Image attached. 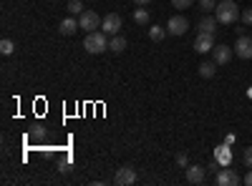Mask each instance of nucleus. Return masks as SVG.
Wrapping results in <instances>:
<instances>
[{
  "label": "nucleus",
  "instance_id": "obj_29",
  "mask_svg": "<svg viewBox=\"0 0 252 186\" xmlns=\"http://www.w3.org/2000/svg\"><path fill=\"white\" fill-rule=\"evenodd\" d=\"M134 3H136V5H149L152 0H134Z\"/></svg>",
  "mask_w": 252,
  "mask_h": 186
},
{
  "label": "nucleus",
  "instance_id": "obj_24",
  "mask_svg": "<svg viewBox=\"0 0 252 186\" xmlns=\"http://www.w3.org/2000/svg\"><path fill=\"white\" fill-rule=\"evenodd\" d=\"M174 161H177V166H182V169H187V154H184V151H179Z\"/></svg>",
  "mask_w": 252,
  "mask_h": 186
},
{
  "label": "nucleus",
  "instance_id": "obj_9",
  "mask_svg": "<svg viewBox=\"0 0 252 186\" xmlns=\"http://www.w3.org/2000/svg\"><path fill=\"white\" fill-rule=\"evenodd\" d=\"M235 53H237V58H242V60H250V58H252V38H247V35H237V46H235Z\"/></svg>",
  "mask_w": 252,
  "mask_h": 186
},
{
  "label": "nucleus",
  "instance_id": "obj_18",
  "mask_svg": "<svg viewBox=\"0 0 252 186\" xmlns=\"http://www.w3.org/2000/svg\"><path fill=\"white\" fill-rule=\"evenodd\" d=\"M66 10H68L71 15H81V13H83V3H81V0H68Z\"/></svg>",
  "mask_w": 252,
  "mask_h": 186
},
{
  "label": "nucleus",
  "instance_id": "obj_7",
  "mask_svg": "<svg viewBox=\"0 0 252 186\" xmlns=\"http://www.w3.org/2000/svg\"><path fill=\"white\" fill-rule=\"evenodd\" d=\"M101 30L106 35H116L121 30V15L119 13H109L106 18H103V23H101Z\"/></svg>",
  "mask_w": 252,
  "mask_h": 186
},
{
  "label": "nucleus",
  "instance_id": "obj_19",
  "mask_svg": "<svg viewBox=\"0 0 252 186\" xmlns=\"http://www.w3.org/2000/svg\"><path fill=\"white\" fill-rule=\"evenodd\" d=\"M215 156H217V161L222 163V166H227V163H229V151H227V146H220V149L215 151Z\"/></svg>",
  "mask_w": 252,
  "mask_h": 186
},
{
  "label": "nucleus",
  "instance_id": "obj_12",
  "mask_svg": "<svg viewBox=\"0 0 252 186\" xmlns=\"http://www.w3.org/2000/svg\"><path fill=\"white\" fill-rule=\"evenodd\" d=\"M187 181L189 184H202L204 181V169L202 166H187Z\"/></svg>",
  "mask_w": 252,
  "mask_h": 186
},
{
  "label": "nucleus",
  "instance_id": "obj_14",
  "mask_svg": "<svg viewBox=\"0 0 252 186\" xmlns=\"http://www.w3.org/2000/svg\"><path fill=\"white\" fill-rule=\"evenodd\" d=\"M197 71H199L202 78H212V76L217 73V63H215V60H204V63L197 66Z\"/></svg>",
  "mask_w": 252,
  "mask_h": 186
},
{
  "label": "nucleus",
  "instance_id": "obj_22",
  "mask_svg": "<svg viewBox=\"0 0 252 186\" xmlns=\"http://www.w3.org/2000/svg\"><path fill=\"white\" fill-rule=\"evenodd\" d=\"M240 18H242V23H245V26H252V8H245Z\"/></svg>",
  "mask_w": 252,
  "mask_h": 186
},
{
  "label": "nucleus",
  "instance_id": "obj_2",
  "mask_svg": "<svg viewBox=\"0 0 252 186\" xmlns=\"http://www.w3.org/2000/svg\"><path fill=\"white\" fill-rule=\"evenodd\" d=\"M83 48H86L91 55H98V53H103V51H109V40H106V33H103V30L86 33V40H83Z\"/></svg>",
  "mask_w": 252,
  "mask_h": 186
},
{
  "label": "nucleus",
  "instance_id": "obj_1",
  "mask_svg": "<svg viewBox=\"0 0 252 186\" xmlns=\"http://www.w3.org/2000/svg\"><path fill=\"white\" fill-rule=\"evenodd\" d=\"M215 10H217V23H222V26H235L237 18L242 15L235 0H222V3H217Z\"/></svg>",
  "mask_w": 252,
  "mask_h": 186
},
{
  "label": "nucleus",
  "instance_id": "obj_17",
  "mask_svg": "<svg viewBox=\"0 0 252 186\" xmlns=\"http://www.w3.org/2000/svg\"><path fill=\"white\" fill-rule=\"evenodd\" d=\"M164 35H166V30H164L161 26H152V28H149V38L154 40V43H159V40H164Z\"/></svg>",
  "mask_w": 252,
  "mask_h": 186
},
{
  "label": "nucleus",
  "instance_id": "obj_16",
  "mask_svg": "<svg viewBox=\"0 0 252 186\" xmlns=\"http://www.w3.org/2000/svg\"><path fill=\"white\" fill-rule=\"evenodd\" d=\"M134 23L136 26H149V10H146V8H136L134 10Z\"/></svg>",
  "mask_w": 252,
  "mask_h": 186
},
{
  "label": "nucleus",
  "instance_id": "obj_3",
  "mask_svg": "<svg viewBox=\"0 0 252 186\" xmlns=\"http://www.w3.org/2000/svg\"><path fill=\"white\" fill-rule=\"evenodd\" d=\"M101 23H103V20L98 18V13H96V10H83V13H81V18H78L81 30H86V33H94Z\"/></svg>",
  "mask_w": 252,
  "mask_h": 186
},
{
  "label": "nucleus",
  "instance_id": "obj_11",
  "mask_svg": "<svg viewBox=\"0 0 252 186\" xmlns=\"http://www.w3.org/2000/svg\"><path fill=\"white\" fill-rule=\"evenodd\" d=\"M81 26H78V20H76V15H71V18H66V20H61V26H58V33L61 35H73L76 30H78Z\"/></svg>",
  "mask_w": 252,
  "mask_h": 186
},
{
  "label": "nucleus",
  "instance_id": "obj_15",
  "mask_svg": "<svg viewBox=\"0 0 252 186\" xmlns=\"http://www.w3.org/2000/svg\"><path fill=\"white\" fill-rule=\"evenodd\" d=\"M109 51H114V53H124V51H126V38L116 33V35L109 40Z\"/></svg>",
  "mask_w": 252,
  "mask_h": 186
},
{
  "label": "nucleus",
  "instance_id": "obj_13",
  "mask_svg": "<svg viewBox=\"0 0 252 186\" xmlns=\"http://www.w3.org/2000/svg\"><path fill=\"white\" fill-rule=\"evenodd\" d=\"M197 28H199V33L215 35V30H217V18H202L199 23H197Z\"/></svg>",
  "mask_w": 252,
  "mask_h": 186
},
{
  "label": "nucleus",
  "instance_id": "obj_5",
  "mask_svg": "<svg viewBox=\"0 0 252 186\" xmlns=\"http://www.w3.org/2000/svg\"><path fill=\"white\" fill-rule=\"evenodd\" d=\"M114 184H119V186H131V184H136V169H131V166H121V169H116Z\"/></svg>",
  "mask_w": 252,
  "mask_h": 186
},
{
  "label": "nucleus",
  "instance_id": "obj_25",
  "mask_svg": "<svg viewBox=\"0 0 252 186\" xmlns=\"http://www.w3.org/2000/svg\"><path fill=\"white\" fill-rule=\"evenodd\" d=\"M242 161H245L247 166L252 169V146H250V149H245V154H242Z\"/></svg>",
  "mask_w": 252,
  "mask_h": 186
},
{
  "label": "nucleus",
  "instance_id": "obj_23",
  "mask_svg": "<svg viewBox=\"0 0 252 186\" xmlns=\"http://www.w3.org/2000/svg\"><path fill=\"white\" fill-rule=\"evenodd\" d=\"M172 5H174V8H192L194 0H172Z\"/></svg>",
  "mask_w": 252,
  "mask_h": 186
},
{
  "label": "nucleus",
  "instance_id": "obj_6",
  "mask_svg": "<svg viewBox=\"0 0 252 186\" xmlns=\"http://www.w3.org/2000/svg\"><path fill=\"white\" fill-rule=\"evenodd\" d=\"M215 184H217V186H237V184H240V176H237V171H232V169H220V171L215 174Z\"/></svg>",
  "mask_w": 252,
  "mask_h": 186
},
{
  "label": "nucleus",
  "instance_id": "obj_4",
  "mask_svg": "<svg viewBox=\"0 0 252 186\" xmlns=\"http://www.w3.org/2000/svg\"><path fill=\"white\" fill-rule=\"evenodd\" d=\"M189 30V20L184 15H174L169 18V23H166V33L169 35H184Z\"/></svg>",
  "mask_w": 252,
  "mask_h": 186
},
{
  "label": "nucleus",
  "instance_id": "obj_26",
  "mask_svg": "<svg viewBox=\"0 0 252 186\" xmlns=\"http://www.w3.org/2000/svg\"><path fill=\"white\" fill-rule=\"evenodd\" d=\"M46 136V126H35L33 129V138H43Z\"/></svg>",
  "mask_w": 252,
  "mask_h": 186
},
{
  "label": "nucleus",
  "instance_id": "obj_21",
  "mask_svg": "<svg viewBox=\"0 0 252 186\" xmlns=\"http://www.w3.org/2000/svg\"><path fill=\"white\" fill-rule=\"evenodd\" d=\"M217 8V0H199V10L209 13V10H215Z\"/></svg>",
  "mask_w": 252,
  "mask_h": 186
},
{
  "label": "nucleus",
  "instance_id": "obj_20",
  "mask_svg": "<svg viewBox=\"0 0 252 186\" xmlns=\"http://www.w3.org/2000/svg\"><path fill=\"white\" fill-rule=\"evenodd\" d=\"M13 51H15V46H13V40H8V38H5L3 43H0V53H3V55H10Z\"/></svg>",
  "mask_w": 252,
  "mask_h": 186
},
{
  "label": "nucleus",
  "instance_id": "obj_28",
  "mask_svg": "<svg viewBox=\"0 0 252 186\" xmlns=\"http://www.w3.org/2000/svg\"><path fill=\"white\" fill-rule=\"evenodd\" d=\"M245 184H247V186H252V169H250V174L245 176Z\"/></svg>",
  "mask_w": 252,
  "mask_h": 186
},
{
  "label": "nucleus",
  "instance_id": "obj_27",
  "mask_svg": "<svg viewBox=\"0 0 252 186\" xmlns=\"http://www.w3.org/2000/svg\"><path fill=\"white\" fill-rule=\"evenodd\" d=\"M207 169H209V171H215V174H217V171H220V161H212V163H209V166H207Z\"/></svg>",
  "mask_w": 252,
  "mask_h": 186
},
{
  "label": "nucleus",
  "instance_id": "obj_10",
  "mask_svg": "<svg viewBox=\"0 0 252 186\" xmlns=\"http://www.w3.org/2000/svg\"><path fill=\"white\" fill-rule=\"evenodd\" d=\"M212 48H215V35L197 33V38H194V51H197V53H207V51H212Z\"/></svg>",
  "mask_w": 252,
  "mask_h": 186
},
{
  "label": "nucleus",
  "instance_id": "obj_8",
  "mask_svg": "<svg viewBox=\"0 0 252 186\" xmlns=\"http://www.w3.org/2000/svg\"><path fill=\"white\" fill-rule=\"evenodd\" d=\"M232 51H235V48L222 46V43H220V46H215V48H212V58H215V63H217V66H227L229 60H232Z\"/></svg>",
  "mask_w": 252,
  "mask_h": 186
}]
</instances>
